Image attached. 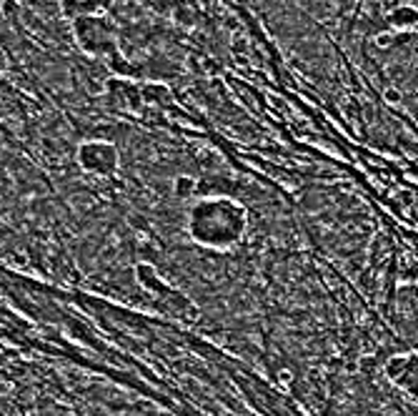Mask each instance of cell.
<instances>
[{"label": "cell", "mask_w": 418, "mask_h": 416, "mask_svg": "<svg viewBox=\"0 0 418 416\" xmlns=\"http://www.w3.org/2000/svg\"><path fill=\"white\" fill-rule=\"evenodd\" d=\"M246 216L238 206L226 201H208L201 204L190 218V228L203 244H230L241 236Z\"/></svg>", "instance_id": "cell-1"}, {"label": "cell", "mask_w": 418, "mask_h": 416, "mask_svg": "<svg viewBox=\"0 0 418 416\" xmlns=\"http://www.w3.org/2000/svg\"><path fill=\"white\" fill-rule=\"evenodd\" d=\"M78 159L88 171L111 173L118 163V153L111 143H85L83 148H80Z\"/></svg>", "instance_id": "cell-2"}, {"label": "cell", "mask_w": 418, "mask_h": 416, "mask_svg": "<svg viewBox=\"0 0 418 416\" xmlns=\"http://www.w3.org/2000/svg\"><path fill=\"white\" fill-rule=\"evenodd\" d=\"M58 3L63 15L73 20L91 18V15H98L100 10V0H58Z\"/></svg>", "instance_id": "cell-3"}, {"label": "cell", "mask_w": 418, "mask_h": 416, "mask_svg": "<svg viewBox=\"0 0 418 416\" xmlns=\"http://www.w3.org/2000/svg\"><path fill=\"white\" fill-rule=\"evenodd\" d=\"M6 68H8V55L6 51H0V73H6Z\"/></svg>", "instance_id": "cell-4"}]
</instances>
